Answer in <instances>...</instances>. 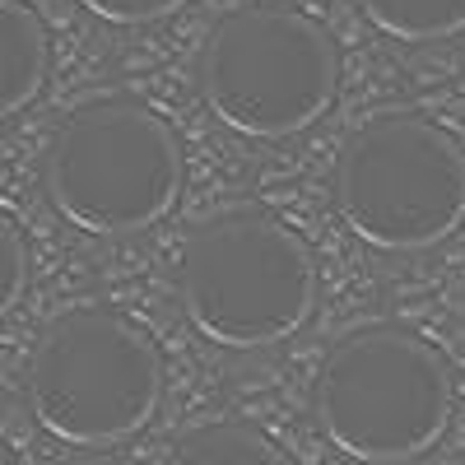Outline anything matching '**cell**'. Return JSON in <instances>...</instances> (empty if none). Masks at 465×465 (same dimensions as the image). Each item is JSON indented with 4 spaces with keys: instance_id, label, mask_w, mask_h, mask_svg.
I'll return each instance as SVG.
<instances>
[{
    "instance_id": "cell-7",
    "label": "cell",
    "mask_w": 465,
    "mask_h": 465,
    "mask_svg": "<svg viewBox=\"0 0 465 465\" xmlns=\"http://www.w3.org/2000/svg\"><path fill=\"white\" fill-rule=\"evenodd\" d=\"M52 47L24 0H0V122L24 112L47 84Z\"/></svg>"
},
{
    "instance_id": "cell-12",
    "label": "cell",
    "mask_w": 465,
    "mask_h": 465,
    "mask_svg": "<svg viewBox=\"0 0 465 465\" xmlns=\"http://www.w3.org/2000/svg\"><path fill=\"white\" fill-rule=\"evenodd\" d=\"M0 465H10V460H5V447H0Z\"/></svg>"
},
{
    "instance_id": "cell-9",
    "label": "cell",
    "mask_w": 465,
    "mask_h": 465,
    "mask_svg": "<svg viewBox=\"0 0 465 465\" xmlns=\"http://www.w3.org/2000/svg\"><path fill=\"white\" fill-rule=\"evenodd\" d=\"M359 10L396 43H442L465 33V0H359Z\"/></svg>"
},
{
    "instance_id": "cell-2",
    "label": "cell",
    "mask_w": 465,
    "mask_h": 465,
    "mask_svg": "<svg viewBox=\"0 0 465 465\" xmlns=\"http://www.w3.org/2000/svg\"><path fill=\"white\" fill-rule=\"evenodd\" d=\"M163 401V359L135 322L107 307H70L37 335L24 368V405L61 447H116Z\"/></svg>"
},
{
    "instance_id": "cell-3",
    "label": "cell",
    "mask_w": 465,
    "mask_h": 465,
    "mask_svg": "<svg viewBox=\"0 0 465 465\" xmlns=\"http://www.w3.org/2000/svg\"><path fill=\"white\" fill-rule=\"evenodd\" d=\"M312 419L340 456L405 465L433 451L451 423L447 363L401 326L349 331L312 377Z\"/></svg>"
},
{
    "instance_id": "cell-1",
    "label": "cell",
    "mask_w": 465,
    "mask_h": 465,
    "mask_svg": "<svg viewBox=\"0 0 465 465\" xmlns=\"http://www.w3.org/2000/svg\"><path fill=\"white\" fill-rule=\"evenodd\" d=\"M182 312L219 349H265L298 335L317 312V256L265 210H223L182 247Z\"/></svg>"
},
{
    "instance_id": "cell-8",
    "label": "cell",
    "mask_w": 465,
    "mask_h": 465,
    "mask_svg": "<svg viewBox=\"0 0 465 465\" xmlns=\"http://www.w3.org/2000/svg\"><path fill=\"white\" fill-rule=\"evenodd\" d=\"M163 465H293V460L252 423L219 419V423H201V429L182 433L168 447Z\"/></svg>"
},
{
    "instance_id": "cell-6",
    "label": "cell",
    "mask_w": 465,
    "mask_h": 465,
    "mask_svg": "<svg viewBox=\"0 0 465 465\" xmlns=\"http://www.w3.org/2000/svg\"><path fill=\"white\" fill-rule=\"evenodd\" d=\"M335 210L377 252H429L465 223V149L419 112L372 116L335 159Z\"/></svg>"
},
{
    "instance_id": "cell-10",
    "label": "cell",
    "mask_w": 465,
    "mask_h": 465,
    "mask_svg": "<svg viewBox=\"0 0 465 465\" xmlns=\"http://www.w3.org/2000/svg\"><path fill=\"white\" fill-rule=\"evenodd\" d=\"M74 5L103 24H116V28H144V24L177 15L186 0H74Z\"/></svg>"
},
{
    "instance_id": "cell-11",
    "label": "cell",
    "mask_w": 465,
    "mask_h": 465,
    "mask_svg": "<svg viewBox=\"0 0 465 465\" xmlns=\"http://www.w3.org/2000/svg\"><path fill=\"white\" fill-rule=\"evenodd\" d=\"M24 284H28V252H24V238H19V228L0 214V322L15 312V302L24 298Z\"/></svg>"
},
{
    "instance_id": "cell-5",
    "label": "cell",
    "mask_w": 465,
    "mask_h": 465,
    "mask_svg": "<svg viewBox=\"0 0 465 465\" xmlns=\"http://www.w3.org/2000/svg\"><path fill=\"white\" fill-rule=\"evenodd\" d=\"M196 80L219 126L247 140H284L331 112L340 56L317 19L280 0H252L210 28Z\"/></svg>"
},
{
    "instance_id": "cell-4",
    "label": "cell",
    "mask_w": 465,
    "mask_h": 465,
    "mask_svg": "<svg viewBox=\"0 0 465 465\" xmlns=\"http://www.w3.org/2000/svg\"><path fill=\"white\" fill-rule=\"evenodd\" d=\"M47 205L80 232L126 238L153 228L182 196V149L159 112L94 98L61 116L43 149Z\"/></svg>"
}]
</instances>
